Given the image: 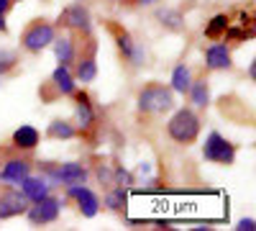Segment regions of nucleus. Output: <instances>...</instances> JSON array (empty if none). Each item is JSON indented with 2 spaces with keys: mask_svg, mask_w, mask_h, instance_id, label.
I'll return each instance as SVG.
<instances>
[{
  "mask_svg": "<svg viewBox=\"0 0 256 231\" xmlns=\"http://www.w3.org/2000/svg\"><path fill=\"white\" fill-rule=\"evenodd\" d=\"M236 228H238V231H254V218H241Z\"/></svg>",
  "mask_w": 256,
  "mask_h": 231,
  "instance_id": "nucleus-28",
  "label": "nucleus"
},
{
  "mask_svg": "<svg viewBox=\"0 0 256 231\" xmlns=\"http://www.w3.org/2000/svg\"><path fill=\"white\" fill-rule=\"evenodd\" d=\"M148 172H152V164H148V162H141V164H138V175H148Z\"/></svg>",
  "mask_w": 256,
  "mask_h": 231,
  "instance_id": "nucleus-29",
  "label": "nucleus"
},
{
  "mask_svg": "<svg viewBox=\"0 0 256 231\" xmlns=\"http://www.w3.org/2000/svg\"><path fill=\"white\" fill-rule=\"evenodd\" d=\"M54 26L52 24H34V26H28L26 29V34H24V47L28 49V52H41V49H46L52 41H54Z\"/></svg>",
  "mask_w": 256,
  "mask_h": 231,
  "instance_id": "nucleus-7",
  "label": "nucleus"
},
{
  "mask_svg": "<svg viewBox=\"0 0 256 231\" xmlns=\"http://www.w3.org/2000/svg\"><path fill=\"white\" fill-rule=\"evenodd\" d=\"M138 111L141 113H166L174 108V90L172 88H164V85H148L138 93Z\"/></svg>",
  "mask_w": 256,
  "mask_h": 231,
  "instance_id": "nucleus-2",
  "label": "nucleus"
},
{
  "mask_svg": "<svg viewBox=\"0 0 256 231\" xmlns=\"http://www.w3.org/2000/svg\"><path fill=\"white\" fill-rule=\"evenodd\" d=\"M202 157L216 164H233L236 162V146L218 131H210L205 144H202Z\"/></svg>",
  "mask_w": 256,
  "mask_h": 231,
  "instance_id": "nucleus-3",
  "label": "nucleus"
},
{
  "mask_svg": "<svg viewBox=\"0 0 256 231\" xmlns=\"http://www.w3.org/2000/svg\"><path fill=\"white\" fill-rule=\"evenodd\" d=\"M105 205L110 208V211H120V208L126 205V187H120V185H116L113 190L105 195Z\"/></svg>",
  "mask_w": 256,
  "mask_h": 231,
  "instance_id": "nucleus-23",
  "label": "nucleus"
},
{
  "mask_svg": "<svg viewBox=\"0 0 256 231\" xmlns=\"http://www.w3.org/2000/svg\"><path fill=\"white\" fill-rule=\"evenodd\" d=\"M95 77H98V62H95V57L82 59L80 67H77V80L82 82V85H88V82H92Z\"/></svg>",
  "mask_w": 256,
  "mask_h": 231,
  "instance_id": "nucleus-20",
  "label": "nucleus"
},
{
  "mask_svg": "<svg viewBox=\"0 0 256 231\" xmlns=\"http://www.w3.org/2000/svg\"><path fill=\"white\" fill-rule=\"evenodd\" d=\"M49 136L67 141V139H74L77 136V129H74L72 123H67V121H52L49 123Z\"/></svg>",
  "mask_w": 256,
  "mask_h": 231,
  "instance_id": "nucleus-21",
  "label": "nucleus"
},
{
  "mask_svg": "<svg viewBox=\"0 0 256 231\" xmlns=\"http://www.w3.org/2000/svg\"><path fill=\"white\" fill-rule=\"evenodd\" d=\"M8 31V24H6V18H3V13H0V34H6Z\"/></svg>",
  "mask_w": 256,
  "mask_h": 231,
  "instance_id": "nucleus-31",
  "label": "nucleus"
},
{
  "mask_svg": "<svg viewBox=\"0 0 256 231\" xmlns=\"http://www.w3.org/2000/svg\"><path fill=\"white\" fill-rule=\"evenodd\" d=\"M59 211H62L59 198L46 195V198L36 200L34 205H28V208H26V216H28V221H31L34 226H44V223H54V221L59 218Z\"/></svg>",
  "mask_w": 256,
  "mask_h": 231,
  "instance_id": "nucleus-4",
  "label": "nucleus"
},
{
  "mask_svg": "<svg viewBox=\"0 0 256 231\" xmlns=\"http://www.w3.org/2000/svg\"><path fill=\"white\" fill-rule=\"evenodd\" d=\"M28 205H31V200L24 195V190H6L0 195V221L26 213Z\"/></svg>",
  "mask_w": 256,
  "mask_h": 231,
  "instance_id": "nucleus-8",
  "label": "nucleus"
},
{
  "mask_svg": "<svg viewBox=\"0 0 256 231\" xmlns=\"http://www.w3.org/2000/svg\"><path fill=\"white\" fill-rule=\"evenodd\" d=\"M228 26H230V24H228V16H226V13H218V16H212V18L208 21L205 36H208V39H220Z\"/></svg>",
  "mask_w": 256,
  "mask_h": 231,
  "instance_id": "nucleus-19",
  "label": "nucleus"
},
{
  "mask_svg": "<svg viewBox=\"0 0 256 231\" xmlns=\"http://www.w3.org/2000/svg\"><path fill=\"white\" fill-rule=\"evenodd\" d=\"M36 144H38V131L34 129V126L24 123L13 131V146L16 149H34Z\"/></svg>",
  "mask_w": 256,
  "mask_h": 231,
  "instance_id": "nucleus-13",
  "label": "nucleus"
},
{
  "mask_svg": "<svg viewBox=\"0 0 256 231\" xmlns=\"http://www.w3.org/2000/svg\"><path fill=\"white\" fill-rule=\"evenodd\" d=\"M113 175H116V170H113L110 164H100V167H98V180H100L102 185H116V182H113Z\"/></svg>",
  "mask_w": 256,
  "mask_h": 231,
  "instance_id": "nucleus-25",
  "label": "nucleus"
},
{
  "mask_svg": "<svg viewBox=\"0 0 256 231\" xmlns=\"http://www.w3.org/2000/svg\"><path fill=\"white\" fill-rule=\"evenodd\" d=\"M169 82H172V90H174V93H182V95H184V93L190 90V85H192V70H190L187 65H177Z\"/></svg>",
  "mask_w": 256,
  "mask_h": 231,
  "instance_id": "nucleus-17",
  "label": "nucleus"
},
{
  "mask_svg": "<svg viewBox=\"0 0 256 231\" xmlns=\"http://www.w3.org/2000/svg\"><path fill=\"white\" fill-rule=\"evenodd\" d=\"M77 123H80V129H90L95 123V111L84 93H77Z\"/></svg>",
  "mask_w": 256,
  "mask_h": 231,
  "instance_id": "nucleus-15",
  "label": "nucleus"
},
{
  "mask_svg": "<svg viewBox=\"0 0 256 231\" xmlns=\"http://www.w3.org/2000/svg\"><path fill=\"white\" fill-rule=\"evenodd\" d=\"M67 198L77 200V208H80V213H82L84 218H95L98 211H100L98 195H95L84 182H80V185H67Z\"/></svg>",
  "mask_w": 256,
  "mask_h": 231,
  "instance_id": "nucleus-5",
  "label": "nucleus"
},
{
  "mask_svg": "<svg viewBox=\"0 0 256 231\" xmlns=\"http://www.w3.org/2000/svg\"><path fill=\"white\" fill-rule=\"evenodd\" d=\"M190 100H192V106H198V108H205L208 106V100H210V90H208V82L205 80H192V85L187 90Z\"/></svg>",
  "mask_w": 256,
  "mask_h": 231,
  "instance_id": "nucleus-18",
  "label": "nucleus"
},
{
  "mask_svg": "<svg viewBox=\"0 0 256 231\" xmlns=\"http://www.w3.org/2000/svg\"><path fill=\"white\" fill-rule=\"evenodd\" d=\"M62 24L70 26V29H77V31H82V34H90V29H92L90 11L84 8L82 3H74V6H70L67 11H64V13H62Z\"/></svg>",
  "mask_w": 256,
  "mask_h": 231,
  "instance_id": "nucleus-9",
  "label": "nucleus"
},
{
  "mask_svg": "<svg viewBox=\"0 0 256 231\" xmlns=\"http://www.w3.org/2000/svg\"><path fill=\"white\" fill-rule=\"evenodd\" d=\"M26 175H31V164L26 159H8L0 170V182L6 185H20Z\"/></svg>",
  "mask_w": 256,
  "mask_h": 231,
  "instance_id": "nucleus-10",
  "label": "nucleus"
},
{
  "mask_svg": "<svg viewBox=\"0 0 256 231\" xmlns=\"http://www.w3.org/2000/svg\"><path fill=\"white\" fill-rule=\"evenodd\" d=\"M20 190H24V195L31 200V203H36V200H41V198H46L49 195V180L46 177H36V175H26L24 180H20Z\"/></svg>",
  "mask_w": 256,
  "mask_h": 231,
  "instance_id": "nucleus-11",
  "label": "nucleus"
},
{
  "mask_svg": "<svg viewBox=\"0 0 256 231\" xmlns=\"http://www.w3.org/2000/svg\"><path fill=\"white\" fill-rule=\"evenodd\" d=\"M16 62H18V54L13 49H0V75H6L8 70H13Z\"/></svg>",
  "mask_w": 256,
  "mask_h": 231,
  "instance_id": "nucleus-24",
  "label": "nucleus"
},
{
  "mask_svg": "<svg viewBox=\"0 0 256 231\" xmlns=\"http://www.w3.org/2000/svg\"><path fill=\"white\" fill-rule=\"evenodd\" d=\"M166 134L177 144H192L200 134V118L192 108H180L166 123Z\"/></svg>",
  "mask_w": 256,
  "mask_h": 231,
  "instance_id": "nucleus-1",
  "label": "nucleus"
},
{
  "mask_svg": "<svg viewBox=\"0 0 256 231\" xmlns=\"http://www.w3.org/2000/svg\"><path fill=\"white\" fill-rule=\"evenodd\" d=\"M10 6H13V0H0V13H3V16H6Z\"/></svg>",
  "mask_w": 256,
  "mask_h": 231,
  "instance_id": "nucleus-30",
  "label": "nucleus"
},
{
  "mask_svg": "<svg viewBox=\"0 0 256 231\" xmlns=\"http://www.w3.org/2000/svg\"><path fill=\"white\" fill-rule=\"evenodd\" d=\"M159 0H138V6H156Z\"/></svg>",
  "mask_w": 256,
  "mask_h": 231,
  "instance_id": "nucleus-33",
  "label": "nucleus"
},
{
  "mask_svg": "<svg viewBox=\"0 0 256 231\" xmlns=\"http://www.w3.org/2000/svg\"><path fill=\"white\" fill-rule=\"evenodd\" d=\"M248 77H251V80H256V65H254V62L248 65Z\"/></svg>",
  "mask_w": 256,
  "mask_h": 231,
  "instance_id": "nucleus-32",
  "label": "nucleus"
},
{
  "mask_svg": "<svg viewBox=\"0 0 256 231\" xmlns=\"http://www.w3.org/2000/svg\"><path fill=\"white\" fill-rule=\"evenodd\" d=\"M54 54H56V62L59 65H67L70 67V62L74 59V47H72V39L70 36H54Z\"/></svg>",
  "mask_w": 256,
  "mask_h": 231,
  "instance_id": "nucleus-16",
  "label": "nucleus"
},
{
  "mask_svg": "<svg viewBox=\"0 0 256 231\" xmlns=\"http://www.w3.org/2000/svg\"><path fill=\"white\" fill-rule=\"evenodd\" d=\"M226 39H230V41H241V39H246V36H251V34H246L244 29H226V34H223Z\"/></svg>",
  "mask_w": 256,
  "mask_h": 231,
  "instance_id": "nucleus-27",
  "label": "nucleus"
},
{
  "mask_svg": "<svg viewBox=\"0 0 256 231\" xmlns=\"http://www.w3.org/2000/svg\"><path fill=\"white\" fill-rule=\"evenodd\" d=\"M205 65L210 70H228L230 67V49L226 44H210L205 49Z\"/></svg>",
  "mask_w": 256,
  "mask_h": 231,
  "instance_id": "nucleus-12",
  "label": "nucleus"
},
{
  "mask_svg": "<svg viewBox=\"0 0 256 231\" xmlns=\"http://www.w3.org/2000/svg\"><path fill=\"white\" fill-rule=\"evenodd\" d=\"M52 82L56 85V90H59L62 95H72V93H74V88H77L74 75L70 72V67H67V65H59V67L54 70V75H52Z\"/></svg>",
  "mask_w": 256,
  "mask_h": 231,
  "instance_id": "nucleus-14",
  "label": "nucleus"
},
{
  "mask_svg": "<svg viewBox=\"0 0 256 231\" xmlns=\"http://www.w3.org/2000/svg\"><path fill=\"white\" fill-rule=\"evenodd\" d=\"M90 172L84 170L80 162H64L54 170H49V177L52 182H59V185H80V182H88Z\"/></svg>",
  "mask_w": 256,
  "mask_h": 231,
  "instance_id": "nucleus-6",
  "label": "nucleus"
},
{
  "mask_svg": "<svg viewBox=\"0 0 256 231\" xmlns=\"http://www.w3.org/2000/svg\"><path fill=\"white\" fill-rule=\"evenodd\" d=\"M113 182H116V185H120V187H128V185H134V177H131V172H126L123 167H116Z\"/></svg>",
  "mask_w": 256,
  "mask_h": 231,
  "instance_id": "nucleus-26",
  "label": "nucleus"
},
{
  "mask_svg": "<svg viewBox=\"0 0 256 231\" xmlns=\"http://www.w3.org/2000/svg\"><path fill=\"white\" fill-rule=\"evenodd\" d=\"M156 18L162 21L166 29H172V31H180V29H182V21H184L182 13L174 11V8H162V11L156 13Z\"/></svg>",
  "mask_w": 256,
  "mask_h": 231,
  "instance_id": "nucleus-22",
  "label": "nucleus"
}]
</instances>
